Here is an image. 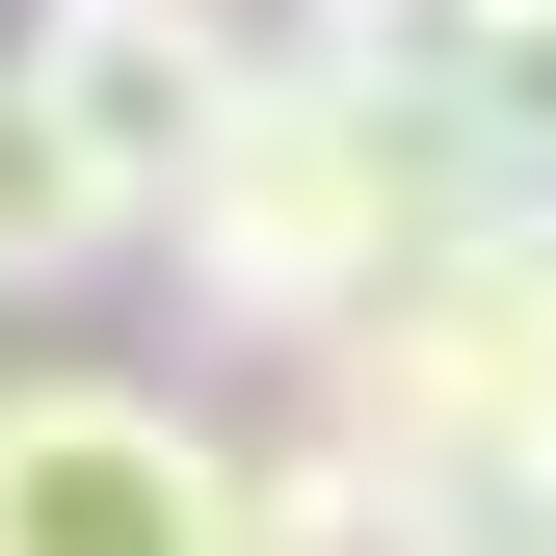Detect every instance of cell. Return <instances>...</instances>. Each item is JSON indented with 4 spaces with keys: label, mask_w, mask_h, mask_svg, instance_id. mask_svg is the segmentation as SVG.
<instances>
[{
    "label": "cell",
    "mask_w": 556,
    "mask_h": 556,
    "mask_svg": "<svg viewBox=\"0 0 556 556\" xmlns=\"http://www.w3.org/2000/svg\"><path fill=\"white\" fill-rule=\"evenodd\" d=\"M451 213V132H425V53H265V80L213 106V160L160 186V265H186V318H239V344H318V318H371Z\"/></svg>",
    "instance_id": "obj_1"
},
{
    "label": "cell",
    "mask_w": 556,
    "mask_h": 556,
    "mask_svg": "<svg viewBox=\"0 0 556 556\" xmlns=\"http://www.w3.org/2000/svg\"><path fill=\"white\" fill-rule=\"evenodd\" d=\"M292 371H318V451L371 477L397 530L556 504V239H425L371 318H318Z\"/></svg>",
    "instance_id": "obj_2"
},
{
    "label": "cell",
    "mask_w": 556,
    "mask_h": 556,
    "mask_svg": "<svg viewBox=\"0 0 556 556\" xmlns=\"http://www.w3.org/2000/svg\"><path fill=\"white\" fill-rule=\"evenodd\" d=\"M0 556H239V425L160 371H0Z\"/></svg>",
    "instance_id": "obj_3"
},
{
    "label": "cell",
    "mask_w": 556,
    "mask_h": 556,
    "mask_svg": "<svg viewBox=\"0 0 556 556\" xmlns=\"http://www.w3.org/2000/svg\"><path fill=\"white\" fill-rule=\"evenodd\" d=\"M0 53L53 80V132H80V160L132 186V239H160V186L213 160V106H239V80H265L292 27H265V0H27Z\"/></svg>",
    "instance_id": "obj_4"
},
{
    "label": "cell",
    "mask_w": 556,
    "mask_h": 556,
    "mask_svg": "<svg viewBox=\"0 0 556 556\" xmlns=\"http://www.w3.org/2000/svg\"><path fill=\"white\" fill-rule=\"evenodd\" d=\"M106 265H132V186L80 160V132H53V80H27V53H0V318L106 292Z\"/></svg>",
    "instance_id": "obj_5"
},
{
    "label": "cell",
    "mask_w": 556,
    "mask_h": 556,
    "mask_svg": "<svg viewBox=\"0 0 556 556\" xmlns=\"http://www.w3.org/2000/svg\"><path fill=\"white\" fill-rule=\"evenodd\" d=\"M265 27H292V53H425L451 0H265Z\"/></svg>",
    "instance_id": "obj_6"
},
{
    "label": "cell",
    "mask_w": 556,
    "mask_h": 556,
    "mask_svg": "<svg viewBox=\"0 0 556 556\" xmlns=\"http://www.w3.org/2000/svg\"><path fill=\"white\" fill-rule=\"evenodd\" d=\"M477 27H556V0H477Z\"/></svg>",
    "instance_id": "obj_7"
}]
</instances>
